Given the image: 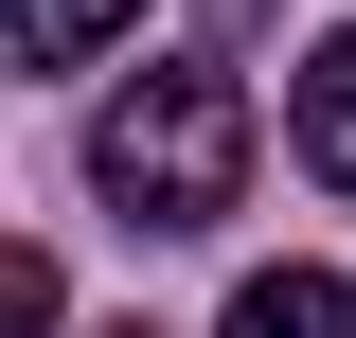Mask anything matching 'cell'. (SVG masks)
Here are the masks:
<instances>
[{
  "instance_id": "cell-4",
  "label": "cell",
  "mask_w": 356,
  "mask_h": 338,
  "mask_svg": "<svg viewBox=\"0 0 356 338\" xmlns=\"http://www.w3.org/2000/svg\"><path fill=\"white\" fill-rule=\"evenodd\" d=\"M303 161L356 196V36H321V54H303Z\"/></svg>"
},
{
  "instance_id": "cell-3",
  "label": "cell",
  "mask_w": 356,
  "mask_h": 338,
  "mask_svg": "<svg viewBox=\"0 0 356 338\" xmlns=\"http://www.w3.org/2000/svg\"><path fill=\"white\" fill-rule=\"evenodd\" d=\"M107 36H143V0H0V54L18 72H89Z\"/></svg>"
},
{
  "instance_id": "cell-5",
  "label": "cell",
  "mask_w": 356,
  "mask_h": 338,
  "mask_svg": "<svg viewBox=\"0 0 356 338\" xmlns=\"http://www.w3.org/2000/svg\"><path fill=\"white\" fill-rule=\"evenodd\" d=\"M125 338H143V321H125Z\"/></svg>"
},
{
  "instance_id": "cell-1",
  "label": "cell",
  "mask_w": 356,
  "mask_h": 338,
  "mask_svg": "<svg viewBox=\"0 0 356 338\" xmlns=\"http://www.w3.org/2000/svg\"><path fill=\"white\" fill-rule=\"evenodd\" d=\"M89 178H107L143 232L232 214V178H250V89H232V72H143L125 107L89 125Z\"/></svg>"
},
{
  "instance_id": "cell-2",
  "label": "cell",
  "mask_w": 356,
  "mask_h": 338,
  "mask_svg": "<svg viewBox=\"0 0 356 338\" xmlns=\"http://www.w3.org/2000/svg\"><path fill=\"white\" fill-rule=\"evenodd\" d=\"M214 338H356V285H339V267H250Z\"/></svg>"
}]
</instances>
